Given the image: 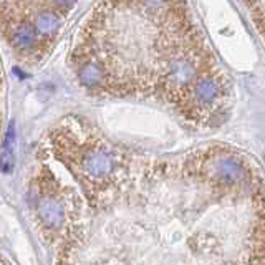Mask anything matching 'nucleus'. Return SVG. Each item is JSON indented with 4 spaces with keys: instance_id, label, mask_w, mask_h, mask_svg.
<instances>
[{
    "instance_id": "1",
    "label": "nucleus",
    "mask_w": 265,
    "mask_h": 265,
    "mask_svg": "<svg viewBox=\"0 0 265 265\" xmlns=\"http://www.w3.org/2000/svg\"><path fill=\"white\" fill-rule=\"evenodd\" d=\"M227 98L229 86L224 75L207 70L189 86L177 103V109L191 121L211 124L222 116Z\"/></svg>"
},
{
    "instance_id": "2",
    "label": "nucleus",
    "mask_w": 265,
    "mask_h": 265,
    "mask_svg": "<svg viewBox=\"0 0 265 265\" xmlns=\"http://www.w3.org/2000/svg\"><path fill=\"white\" fill-rule=\"evenodd\" d=\"M5 37L10 47L20 55H32L40 50L43 45V38L40 33L37 32V28L32 25L30 20H12L10 23H5Z\"/></svg>"
},
{
    "instance_id": "3",
    "label": "nucleus",
    "mask_w": 265,
    "mask_h": 265,
    "mask_svg": "<svg viewBox=\"0 0 265 265\" xmlns=\"http://www.w3.org/2000/svg\"><path fill=\"white\" fill-rule=\"evenodd\" d=\"M27 20L32 22V25L40 33L43 42H47L58 33L61 27V12L56 10L55 7H48V5L38 7L30 12Z\"/></svg>"
},
{
    "instance_id": "4",
    "label": "nucleus",
    "mask_w": 265,
    "mask_h": 265,
    "mask_svg": "<svg viewBox=\"0 0 265 265\" xmlns=\"http://www.w3.org/2000/svg\"><path fill=\"white\" fill-rule=\"evenodd\" d=\"M48 2L53 3V7H55L56 10L63 12V10H68V8L73 7L78 0H48Z\"/></svg>"
}]
</instances>
